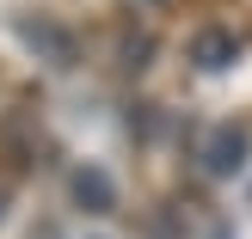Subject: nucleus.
Returning <instances> with one entry per match:
<instances>
[{"label": "nucleus", "mask_w": 252, "mask_h": 239, "mask_svg": "<svg viewBox=\"0 0 252 239\" xmlns=\"http://www.w3.org/2000/svg\"><path fill=\"white\" fill-rule=\"evenodd\" d=\"M240 154H246V135L221 129L216 141H209V172H216V178H228V172H240Z\"/></svg>", "instance_id": "1"}, {"label": "nucleus", "mask_w": 252, "mask_h": 239, "mask_svg": "<svg viewBox=\"0 0 252 239\" xmlns=\"http://www.w3.org/2000/svg\"><path fill=\"white\" fill-rule=\"evenodd\" d=\"M74 190H80V203H93V209L111 203V184L98 178V172H80V178H74Z\"/></svg>", "instance_id": "2"}, {"label": "nucleus", "mask_w": 252, "mask_h": 239, "mask_svg": "<svg viewBox=\"0 0 252 239\" xmlns=\"http://www.w3.org/2000/svg\"><path fill=\"white\" fill-rule=\"evenodd\" d=\"M197 55H203V68H221V55H234V43H228V37H203Z\"/></svg>", "instance_id": "3"}]
</instances>
